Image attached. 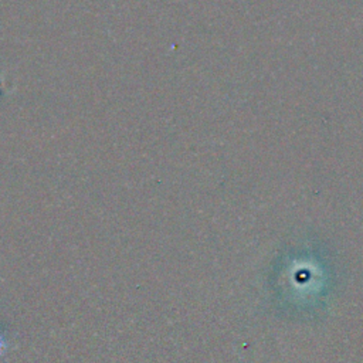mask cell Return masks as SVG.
<instances>
[{"label": "cell", "mask_w": 363, "mask_h": 363, "mask_svg": "<svg viewBox=\"0 0 363 363\" xmlns=\"http://www.w3.org/2000/svg\"><path fill=\"white\" fill-rule=\"evenodd\" d=\"M7 350V343H6V339L0 335V356H3Z\"/></svg>", "instance_id": "6da1fadb"}]
</instances>
